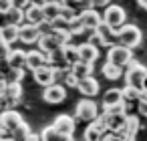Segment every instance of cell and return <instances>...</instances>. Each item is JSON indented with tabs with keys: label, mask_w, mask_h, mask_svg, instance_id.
Instances as JSON below:
<instances>
[{
	"label": "cell",
	"mask_w": 147,
	"mask_h": 141,
	"mask_svg": "<svg viewBox=\"0 0 147 141\" xmlns=\"http://www.w3.org/2000/svg\"><path fill=\"white\" fill-rule=\"evenodd\" d=\"M145 81H147V67H143L139 61H131V65L127 67L125 71V85L129 87H135L139 91H143L145 87Z\"/></svg>",
	"instance_id": "obj_1"
},
{
	"label": "cell",
	"mask_w": 147,
	"mask_h": 141,
	"mask_svg": "<svg viewBox=\"0 0 147 141\" xmlns=\"http://www.w3.org/2000/svg\"><path fill=\"white\" fill-rule=\"evenodd\" d=\"M117 40H119V45H123V47H127V49L133 51L135 47L141 45L143 32H141V28L135 26V24H125L123 28L117 30Z\"/></svg>",
	"instance_id": "obj_2"
},
{
	"label": "cell",
	"mask_w": 147,
	"mask_h": 141,
	"mask_svg": "<svg viewBox=\"0 0 147 141\" xmlns=\"http://www.w3.org/2000/svg\"><path fill=\"white\" fill-rule=\"evenodd\" d=\"M75 115H77V119L87 121V123L91 125V123H95L103 113L99 111V107H97V103H95L93 99H81V101L77 103V107H75Z\"/></svg>",
	"instance_id": "obj_3"
},
{
	"label": "cell",
	"mask_w": 147,
	"mask_h": 141,
	"mask_svg": "<svg viewBox=\"0 0 147 141\" xmlns=\"http://www.w3.org/2000/svg\"><path fill=\"white\" fill-rule=\"evenodd\" d=\"M133 61V51L123 47V45H115L111 49H107V63L123 69V67H129Z\"/></svg>",
	"instance_id": "obj_4"
},
{
	"label": "cell",
	"mask_w": 147,
	"mask_h": 141,
	"mask_svg": "<svg viewBox=\"0 0 147 141\" xmlns=\"http://www.w3.org/2000/svg\"><path fill=\"white\" fill-rule=\"evenodd\" d=\"M22 123H24V119L20 117V113H18L16 109L4 111L2 117H0V135H2V139H4V137H10L8 133H14Z\"/></svg>",
	"instance_id": "obj_5"
},
{
	"label": "cell",
	"mask_w": 147,
	"mask_h": 141,
	"mask_svg": "<svg viewBox=\"0 0 147 141\" xmlns=\"http://www.w3.org/2000/svg\"><path fill=\"white\" fill-rule=\"evenodd\" d=\"M103 20H105V24H109L111 28L119 30V28H123V26L127 24V14H125V10H123L121 6L111 4V6L105 8V12H103Z\"/></svg>",
	"instance_id": "obj_6"
},
{
	"label": "cell",
	"mask_w": 147,
	"mask_h": 141,
	"mask_svg": "<svg viewBox=\"0 0 147 141\" xmlns=\"http://www.w3.org/2000/svg\"><path fill=\"white\" fill-rule=\"evenodd\" d=\"M109 133L107 129V123L103 117H99L95 123H91L87 129H85V135H83V141H103V137Z\"/></svg>",
	"instance_id": "obj_7"
},
{
	"label": "cell",
	"mask_w": 147,
	"mask_h": 141,
	"mask_svg": "<svg viewBox=\"0 0 147 141\" xmlns=\"http://www.w3.org/2000/svg\"><path fill=\"white\" fill-rule=\"evenodd\" d=\"M79 22L89 30V32H95L105 20H103V14L99 12V10H95V8H91V10H85V12H81L79 14Z\"/></svg>",
	"instance_id": "obj_8"
},
{
	"label": "cell",
	"mask_w": 147,
	"mask_h": 141,
	"mask_svg": "<svg viewBox=\"0 0 147 141\" xmlns=\"http://www.w3.org/2000/svg\"><path fill=\"white\" fill-rule=\"evenodd\" d=\"M32 77H34V81H36L38 85H42L45 89H49V87L57 85V81H55V69H53V67H49V65H45V67L36 69V71L32 73Z\"/></svg>",
	"instance_id": "obj_9"
},
{
	"label": "cell",
	"mask_w": 147,
	"mask_h": 141,
	"mask_svg": "<svg viewBox=\"0 0 147 141\" xmlns=\"http://www.w3.org/2000/svg\"><path fill=\"white\" fill-rule=\"evenodd\" d=\"M42 38V30L38 26H32V24H22L20 26V43L24 45H38Z\"/></svg>",
	"instance_id": "obj_10"
},
{
	"label": "cell",
	"mask_w": 147,
	"mask_h": 141,
	"mask_svg": "<svg viewBox=\"0 0 147 141\" xmlns=\"http://www.w3.org/2000/svg\"><path fill=\"white\" fill-rule=\"evenodd\" d=\"M65 97H67V87H63V85H59V83L53 85V87H49V89H45V93H42V99H45L47 103H51V105L63 103Z\"/></svg>",
	"instance_id": "obj_11"
},
{
	"label": "cell",
	"mask_w": 147,
	"mask_h": 141,
	"mask_svg": "<svg viewBox=\"0 0 147 141\" xmlns=\"http://www.w3.org/2000/svg\"><path fill=\"white\" fill-rule=\"evenodd\" d=\"M53 127H55L59 133L73 137V133H75V117H71V115H65V113H63V115H59V117L55 119Z\"/></svg>",
	"instance_id": "obj_12"
},
{
	"label": "cell",
	"mask_w": 147,
	"mask_h": 141,
	"mask_svg": "<svg viewBox=\"0 0 147 141\" xmlns=\"http://www.w3.org/2000/svg\"><path fill=\"white\" fill-rule=\"evenodd\" d=\"M26 24H32V26H42V24H47V16H45V10H42V6L40 4H32L28 10H26Z\"/></svg>",
	"instance_id": "obj_13"
},
{
	"label": "cell",
	"mask_w": 147,
	"mask_h": 141,
	"mask_svg": "<svg viewBox=\"0 0 147 141\" xmlns=\"http://www.w3.org/2000/svg\"><path fill=\"white\" fill-rule=\"evenodd\" d=\"M0 40H2V45H14L16 40H20V26L16 24H4L2 28H0Z\"/></svg>",
	"instance_id": "obj_14"
},
{
	"label": "cell",
	"mask_w": 147,
	"mask_h": 141,
	"mask_svg": "<svg viewBox=\"0 0 147 141\" xmlns=\"http://www.w3.org/2000/svg\"><path fill=\"white\" fill-rule=\"evenodd\" d=\"M79 53H81V61H83V63H89V65L97 63L99 57H101L99 49H97L95 45H91V43H81V45H79Z\"/></svg>",
	"instance_id": "obj_15"
},
{
	"label": "cell",
	"mask_w": 147,
	"mask_h": 141,
	"mask_svg": "<svg viewBox=\"0 0 147 141\" xmlns=\"http://www.w3.org/2000/svg\"><path fill=\"white\" fill-rule=\"evenodd\" d=\"M125 99H123V89H109L105 95H103V109H111V107H119L123 105Z\"/></svg>",
	"instance_id": "obj_16"
},
{
	"label": "cell",
	"mask_w": 147,
	"mask_h": 141,
	"mask_svg": "<svg viewBox=\"0 0 147 141\" xmlns=\"http://www.w3.org/2000/svg\"><path fill=\"white\" fill-rule=\"evenodd\" d=\"M42 10H45V16H47V22H55L61 14H63V8H65V2H53V0H49V2L40 4Z\"/></svg>",
	"instance_id": "obj_17"
},
{
	"label": "cell",
	"mask_w": 147,
	"mask_h": 141,
	"mask_svg": "<svg viewBox=\"0 0 147 141\" xmlns=\"http://www.w3.org/2000/svg\"><path fill=\"white\" fill-rule=\"evenodd\" d=\"M47 65V55L42 53V51H38V49H32V51H28V61H26V69L28 71H36V69H40V67H45Z\"/></svg>",
	"instance_id": "obj_18"
},
{
	"label": "cell",
	"mask_w": 147,
	"mask_h": 141,
	"mask_svg": "<svg viewBox=\"0 0 147 141\" xmlns=\"http://www.w3.org/2000/svg\"><path fill=\"white\" fill-rule=\"evenodd\" d=\"M83 97H87V99H91V97H95L97 93H99V81L95 79V77H89V79H83L81 83H79V89H77Z\"/></svg>",
	"instance_id": "obj_19"
},
{
	"label": "cell",
	"mask_w": 147,
	"mask_h": 141,
	"mask_svg": "<svg viewBox=\"0 0 147 141\" xmlns=\"http://www.w3.org/2000/svg\"><path fill=\"white\" fill-rule=\"evenodd\" d=\"M26 61H28V53L20 51V49H14L12 55L8 57V61H4V63H8L10 69H26Z\"/></svg>",
	"instance_id": "obj_20"
},
{
	"label": "cell",
	"mask_w": 147,
	"mask_h": 141,
	"mask_svg": "<svg viewBox=\"0 0 147 141\" xmlns=\"http://www.w3.org/2000/svg\"><path fill=\"white\" fill-rule=\"evenodd\" d=\"M59 49H63V47L59 45V40H57L53 34H45V36L40 38V43H38V51H42L45 55H53V53H57Z\"/></svg>",
	"instance_id": "obj_21"
},
{
	"label": "cell",
	"mask_w": 147,
	"mask_h": 141,
	"mask_svg": "<svg viewBox=\"0 0 147 141\" xmlns=\"http://www.w3.org/2000/svg\"><path fill=\"white\" fill-rule=\"evenodd\" d=\"M63 55H65V63L69 67H75L79 61H81V53H79V45H67L63 47Z\"/></svg>",
	"instance_id": "obj_22"
},
{
	"label": "cell",
	"mask_w": 147,
	"mask_h": 141,
	"mask_svg": "<svg viewBox=\"0 0 147 141\" xmlns=\"http://www.w3.org/2000/svg\"><path fill=\"white\" fill-rule=\"evenodd\" d=\"M40 137H42V141H75L73 137H69V135H63V133H59L53 125H49V127H45L42 131H40Z\"/></svg>",
	"instance_id": "obj_23"
},
{
	"label": "cell",
	"mask_w": 147,
	"mask_h": 141,
	"mask_svg": "<svg viewBox=\"0 0 147 141\" xmlns=\"http://www.w3.org/2000/svg\"><path fill=\"white\" fill-rule=\"evenodd\" d=\"M71 73H73V75H75L79 81H83V79H89V77H93V65L79 61L75 67H71Z\"/></svg>",
	"instance_id": "obj_24"
},
{
	"label": "cell",
	"mask_w": 147,
	"mask_h": 141,
	"mask_svg": "<svg viewBox=\"0 0 147 141\" xmlns=\"http://www.w3.org/2000/svg\"><path fill=\"white\" fill-rule=\"evenodd\" d=\"M6 20H8V24H16V26H22V24H26V12L16 4L12 10H10V14L6 16Z\"/></svg>",
	"instance_id": "obj_25"
},
{
	"label": "cell",
	"mask_w": 147,
	"mask_h": 141,
	"mask_svg": "<svg viewBox=\"0 0 147 141\" xmlns=\"http://www.w3.org/2000/svg\"><path fill=\"white\" fill-rule=\"evenodd\" d=\"M139 127H141L139 117H137V115H129V117H127V123H125V129H123L121 135H133V137H137Z\"/></svg>",
	"instance_id": "obj_26"
},
{
	"label": "cell",
	"mask_w": 147,
	"mask_h": 141,
	"mask_svg": "<svg viewBox=\"0 0 147 141\" xmlns=\"http://www.w3.org/2000/svg\"><path fill=\"white\" fill-rule=\"evenodd\" d=\"M101 71H103L105 79H109V81H117V79L123 77V69H119V67H115V65H111V63H105Z\"/></svg>",
	"instance_id": "obj_27"
},
{
	"label": "cell",
	"mask_w": 147,
	"mask_h": 141,
	"mask_svg": "<svg viewBox=\"0 0 147 141\" xmlns=\"http://www.w3.org/2000/svg\"><path fill=\"white\" fill-rule=\"evenodd\" d=\"M139 97H141V91L139 89H135V87H129V85H125L123 87V99H125V103H139Z\"/></svg>",
	"instance_id": "obj_28"
},
{
	"label": "cell",
	"mask_w": 147,
	"mask_h": 141,
	"mask_svg": "<svg viewBox=\"0 0 147 141\" xmlns=\"http://www.w3.org/2000/svg\"><path fill=\"white\" fill-rule=\"evenodd\" d=\"M14 6H16V4L12 2V0H2V2H0V14H2V16L6 18V16L10 14V10H12Z\"/></svg>",
	"instance_id": "obj_29"
},
{
	"label": "cell",
	"mask_w": 147,
	"mask_h": 141,
	"mask_svg": "<svg viewBox=\"0 0 147 141\" xmlns=\"http://www.w3.org/2000/svg\"><path fill=\"white\" fill-rule=\"evenodd\" d=\"M79 83H81V81H79V79H77L73 73H71V75L65 79V87H67V89H79Z\"/></svg>",
	"instance_id": "obj_30"
},
{
	"label": "cell",
	"mask_w": 147,
	"mask_h": 141,
	"mask_svg": "<svg viewBox=\"0 0 147 141\" xmlns=\"http://www.w3.org/2000/svg\"><path fill=\"white\" fill-rule=\"evenodd\" d=\"M103 141H123V135H121V133H111V131H109V133L103 137Z\"/></svg>",
	"instance_id": "obj_31"
},
{
	"label": "cell",
	"mask_w": 147,
	"mask_h": 141,
	"mask_svg": "<svg viewBox=\"0 0 147 141\" xmlns=\"http://www.w3.org/2000/svg\"><path fill=\"white\" fill-rule=\"evenodd\" d=\"M137 113L141 117H147V103H137Z\"/></svg>",
	"instance_id": "obj_32"
},
{
	"label": "cell",
	"mask_w": 147,
	"mask_h": 141,
	"mask_svg": "<svg viewBox=\"0 0 147 141\" xmlns=\"http://www.w3.org/2000/svg\"><path fill=\"white\" fill-rule=\"evenodd\" d=\"M26 141H42V137H40V133H30L26 137Z\"/></svg>",
	"instance_id": "obj_33"
},
{
	"label": "cell",
	"mask_w": 147,
	"mask_h": 141,
	"mask_svg": "<svg viewBox=\"0 0 147 141\" xmlns=\"http://www.w3.org/2000/svg\"><path fill=\"white\" fill-rule=\"evenodd\" d=\"M139 103H147V91H141V97H139Z\"/></svg>",
	"instance_id": "obj_34"
},
{
	"label": "cell",
	"mask_w": 147,
	"mask_h": 141,
	"mask_svg": "<svg viewBox=\"0 0 147 141\" xmlns=\"http://www.w3.org/2000/svg\"><path fill=\"white\" fill-rule=\"evenodd\" d=\"M137 6H139V8H143V10H147V0H139Z\"/></svg>",
	"instance_id": "obj_35"
},
{
	"label": "cell",
	"mask_w": 147,
	"mask_h": 141,
	"mask_svg": "<svg viewBox=\"0 0 147 141\" xmlns=\"http://www.w3.org/2000/svg\"><path fill=\"white\" fill-rule=\"evenodd\" d=\"M123 141H135L133 135H123Z\"/></svg>",
	"instance_id": "obj_36"
},
{
	"label": "cell",
	"mask_w": 147,
	"mask_h": 141,
	"mask_svg": "<svg viewBox=\"0 0 147 141\" xmlns=\"http://www.w3.org/2000/svg\"><path fill=\"white\" fill-rule=\"evenodd\" d=\"M0 141H16L14 137H4V139H0Z\"/></svg>",
	"instance_id": "obj_37"
},
{
	"label": "cell",
	"mask_w": 147,
	"mask_h": 141,
	"mask_svg": "<svg viewBox=\"0 0 147 141\" xmlns=\"http://www.w3.org/2000/svg\"><path fill=\"white\" fill-rule=\"evenodd\" d=\"M143 91H147V81H145V87H143Z\"/></svg>",
	"instance_id": "obj_38"
}]
</instances>
